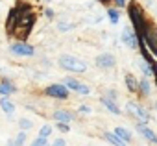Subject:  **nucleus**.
<instances>
[{
	"mask_svg": "<svg viewBox=\"0 0 157 146\" xmlns=\"http://www.w3.org/2000/svg\"><path fill=\"white\" fill-rule=\"evenodd\" d=\"M33 24H35V15L30 13V11H28V13L22 11V15L19 17V22H17V26H15V30H13V33H15L19 39H26V37L30 35Z\"/></svg>",
	"mask_w": 157,
	"mask_h": 146,
	"instance_id": "obj_1",
	"label": "nucleus"
},
{
	"mask_svg": "<svg viewBox=\"0 0 157 146\" xmlns=\"http://www.w3.org/2000/svg\"><path fill=\"white\" fill-rule=\"evenodd\" d=\"M59 67L68 72H85L87 70V63L83 59H78L76 56H68V54L59 56Z\"/></svg>",
	"mask_w": 157,
	"mask_h": 146,
	"instance_id": "obj_2",
	"label": "nucleus"
},
{
	"mask_svg": "<svg viewBox=\"0 0 157 146\" xmlns=\"http://www.w3.org/2000/svg\"><path fill=\"white\" fill-rule=\"evenodd\" d=\"M44 94L50 98H57V100H65L68 98V87L65 83H52L44 89Z\"/></svg>",
	"mask_w": 157,
	"mask_h": 146,
	"instance_id": "obj_3",
	"label": "nucleus"
},
{
	"mask_svg": "<svg viewBox=\"0 0 157 146\" xmlns=\"http://www.w3.org/2000/svg\"><path fill=\"white\" fill-rule=\"evenodd\" d=\"M10 52H11L13 56H19V57H30V56L35 54V48H33L32 44H28V43L19 41V43H13V44L10 46Z\"/></svg>",
	"mask_w": 157,
	"mask_h": 146,
	"instance_id": "obj_4",
	"label": "nucleus"
},
{
	"mask_svg": "<svg viewBox=\"0 0 157 146\" xmlns=\"http://www.w3.org/2000/svg\"><path fill=\"white\" fill-rule=\"evenodd\" d=\"M126 111H128L129 115H133L135 118H139L140 122H148V120H150V113H148L140 104H137V102H128V104H126Z\"/></svg>",
	"mask_w": 157,
	"mask_h": 146,
	"instance_id": "obj_5",
	"label": "nucleus"
},
{
	"mask_svg": "<svg viewBox=\"0 0 157 146\" xmlns=\"http://www.w3.org/2000/svg\"><path fill=\"white\" fill-rule=\"evenodd\" d=\"M129 17H131V22H133V30L137 33H140L142 28H144V17H142V11L137 4L129 6Z\"/></svg>",
	"mask_w": 157,
	"mask_h": 146,
	"instance_id": "obj_6",
	"label": "nucleus"
},
{
	"mask_svg": "<svg viewBox=\"0 0 157 146\" xmlns=\"http://www.w3.org/2000/svg\"><path fill=\"white\" fill-rule=\"evenodd\" d=\"M120 39H122V43L126 44V46H129L131 50H137L140 44H139V35H137V32L133 30V28H124L122 30V35H120Z\"/></svg>",
	"mask_w": 157,
	"mask_h": 146,
	"instance_id": "obj_7",
	"label": "nucleus"
},
{
	"mask_svg": "<svg viewBox=\"0 0 157 146\" xmlns=\"http://www.w3.org/2000/svg\"><path fill=\"white\" fill-rule=\"evenodd\" d=\"M63 83H65V85L68 87V91H76L78 94H85V96H87V94L91 93V89H89L87 85L80 83V82L76 80V78H68V76H67V78L63 80Z\"/></svg>",
	"mask_w": 157,
	"mask_h": 146,
	"instance_id": "obj_8",
	"label": "nucleus"
},
{
	"mask_svg": "<svg viewBox=\"0 0 157 146\" xmlns=\"http://www.w3.org/2000/svg\"><path fill=\"white\" fill-rule=\"evenodd\" d=\"M26 10V6L22 8V6H17V8H13L11 11H10V17H8V22H6V28H8V33H13V30H15V26H17V22H19V17L22 15V11Z\"/></svg>",
	"mask_w": 157,
	"mask_h": 146,
	"instance_id": "obj_9",
	"label": "nucleus"
},
{
	"mask_svg": "<svg viewBox=\"0 0 157 146\" xmlns=\"http://www.w3.org/2000/svg\"><path fill=\"white\" fill-rule=\"evenodd\" d=\"M94 63H96L98 68L107 70V68H113L115 67V57H113V54H100V56H96Z\"/></svg>",
	"mask_w": 157,
	"mask_h": 146,
	"instance_id": "obj_10",
	"label": "nucleus"
},
{
	"mask_svg": "<svg viewBox=\"0 0 157 146\" xmlns=\"http://www.w3.org/2000/svg\"><path fill=\"white\" fill-rule=\"evenodd\" d=\"M137 131L148 140V142H151V144H157V133L153 131V129H150L148 126H146V122H139L137 124Z\"/></svg>",
	"mask_w": 157,
	"mask_h": 146,
	"instance_id": "obj_11",
	"label": "nucleus"
},
{
	"mask_svg": "<svg viewBox=\"0 0 157 146\" xmlns=\"http://www.w3.org/2000/svg\"><path fill=\"white\" fill-rule=\"evenodd\" d=\"M104 139H105L111 146H126V144H128V142H124L115 131H104Z\"/></svg>",
	"mask_w": 157,
	"mask_h": 146,
	"instance_id": "obj_12",
	"label": "nucleus"
},
{
	"mask_svg": "<svg viewBox=\"0 0 157 146\" xmlns=\"http://www.w3.org/2000/svg\"><path fill=\"white\" fill-rule=\"evenodd\" d=\"M13 93H17V89H15V85L10 80H2V82H0V96H10Z\"/></svg>",
	"mask_w": 157,
	"mask_h": 146,
	"instance_id": "obj_13",
	"label": "nucleus"
},
{
	"mask_svg": "<svg viewBox=\"0 0 157 146\" xmlns=\"http://www.w3.org/2000/svg\"><path fill=\"white\" fill-rule=\"evenodd\" d=\"M100 100H102V104L105 106V109H109L113 115H120V107L117 106V100H113V98H109V96H102Z\"/></svg>",
	"mask_w": 157,
	"mask_h": 146,
	"instance_id": "obj_14",
	"label": "nucleus"
},
{
	"mask_svg": "<svg viewBox=\"0 0 157 146\" xmlns=\"http://www.w3.org/2000/svg\"><path fill=\"white\" fill-rule=\"evenodd\" d=\"M0 107H2V111H4L8 117H11V115L15 113V104H13L8 96H2V100H0Z\"/></svg>",
	"mask_w": 157,
	"mask_h": 146,
	"instance_id": "obj_15",
	"label": "nucleus"
},
{
	"mask_svg": "<svg viewBox=\"0 0 157 146\" xmlns=\"http://www.w3.org/2000/svg\"><path fill=\"white\" fill-rule=\"evenodd\" d=\"M52 118H54L56 122H70V120L74 118V115H72V113H68V111H63V109H59V111H54Z\"/></svg>",
	"mask_w": 157,
	"mask_h": 146,
	"instance_id": "obj_16",
	"label": "nucleus"
},
{
	"mask_svg": "<svg viewBox=\"0 0 157 146\" xmlns=\"http://www.w3.org/2000/svg\"><path fill=\"white\" fill-rule=\"evenodd\" d=\"M124 82H126V87H128V91H129V93H139V82L135 80V76H133V74H126Z\"/></svg>",
	"mask_w": 157,
	"mask_h": 146,
	"instance_id": "obj_17",
	"label": "nucleus"
},
{
	"mask_svg": "<svg viewBox=\"0 0 157 146\" xmlns=\"http://www.w3.org/2000/svg\"><path fill=\"white\" fill-rule=\"evenodd\" d=\"M139 94L140 96H150L151 94V83L148 82V78H142L139 82Z\"/></svg>",
	"mask_w": 157,
	"mask_h": 146,
	"instance_id": "obj_18",
	"label": "nucleus"
},
{
	"mask_svg": "<svg viewBox=\"0 0 157 146\" xmlns=\"http://www.w3.org/2000/svg\"><path fill=\"white\" fill-rule=\"evenodd\" d=\"M139 67H140V70H142V74L146 76V78H150V76H153V67H151V63H148L144 57L139 61Z\"/></svg>",
	"mask_w": 157,
	"mask_h": 146,
	"instance_id": "obj_19",
	"label": "nucleus"
},
{
	"mask_svg": "<svg viewBox=\"0 0 157 146\" xmlns=\"http://www.w3.org/2000/svg\"><path fill=\"white\" fill-rule=\"evenodd\" d=\"M115 133H117L124 142H129V140H131V133H129V129L124 128V126H117V128H115Z\"/></svg>",
	"mask_w": 157,
	"mask_h": 146,
	"instance_id": "obj_20",
	"label": "nucleus"
},
{
	"mask_svg": "<svg viewBox=\"0 0 157 146\" xmlns=\"http://www.w3.org/2000/svg\"><path fill=\"white\" fill-rule=\"evenodd\" d=\"M107 19H109L111 24H118V21H120V13H118V10L109 8V10H107Z\"/></svg>",
	"mask_w": 157,
	"mask_h": 146,
	"instance_id": "obj_21",
	"label": "nucleus"
},
{
	"mask_svg": "<svg viewBox=\"0 0 157 146\" xmlns=\"http://www.w3.org/2000/svg\"><path fill=\"white\" fill-rule=\"evenodd\" d=\"M24 142H26V131H24V129H21V133L15 137L13 144H15V146H24Z\"/></svg>",
	"mask_w": 157,
	"mask_h": 146,
	"instance_id": "obj_22",
	"label": "nucleus"
},
{
	"mask_svg": "<svg viewBox=\"0 0 157 146\" xmlns=\"http://www.w3.org/2000/svg\"><path fill=\"white\" fill-rule=\"evenodd\" d=\"M50 135H52V126L44 124V126H43V128L39 129V137H46V139H48Z\"/></svg>",
	"mask_w": 157,
	"mask_h": 146,
	"instance_id": "obj_23",
	"label": "nucleus"
},
{
	"mask_svg": "<svg viewBox=\"0 0 157 146\" xmlns=\"http://www.w3.org/2000/svg\"><path fill=\"white\" fill-rule=\"evenodd\" d=\"M32 126H33V122H32V120H28V118H21V120H19V128H21V129H24V131H26V129H30Z\"/></svg>",
	"mask_w": 157,
	"mask_h": 146,
	"instance_id": "obj_24",
	"label": "nucleus"
},
{
	"mask_svg": "<svg viewBox=\"0 0 157 146\" xmlns=\"http://www.w3.org/2000/svg\"><path fill=\"white\" fill-rule=\"evenodd\" d=\"M32 146H50V144H48L46 137H37V139H33Z\"/></svg>",
	"mask_w": 157,
	"mask_h": 146,
	"instance_id": "obj_25",
	"label": "nucleus"
},
{
	"mask_svg": "<svg viewBox=\"0 0 157 146\" xmlns=\"http://www.w3.org/2000/svg\"><path fill=\"white\" fill-rule=\"evenodd\" d=\"M56 128H57L59 131H63V133H68V131H70L68 122H56Z\"/></svg>",
	"mask_w": 157,
	"mask_h": 146,
	"instance_id": "obj_26",
	"label": "nucleus"
},
{
	"mask_svg": "<svg viewBox=\"0 0 157 146\" xmlns=\"http://www.w3.org/2000/svg\"><path fill=\"white\" fill-rule=\"evenodd\" d=\"M57 28H59V32H70L74 28V24H70V22H59Z\"/></svg>",
	"mask_w": 157,
	"mask_h": 146,
	"instance_id": "obj_27",
	"label": "nucleus"
},
{
	"mask_svg": "<svg viewBox=\"0 0 157 146\" xmlns=\"http://www.w3.org/2000/svg\"><path fill=\"white\" fill-rule=\"evenodd\" d=\"M50 146H67V142H65V139H54V142L50 144Z\"/></svg>",
	"mask_w": 157,
	"mask_h": 146,
	"instance_id": "obj_28",
	"label": "nucleus"
},
{
	"mask_svg": "<svg viewBox=\"0 0 157 146\" xmlns=\"http://www.w3.org/2000/svg\"><path fill=\"white\" fill-rule=\"evenodd\" d=\"M105 96H109V98L117 100V93H115V91H107V94H105Z\"/></svg>",
	"mask_w": 157,
	"mask_h": 146,
	"instance_id": "obj_29",
	"label": "nucleus"
},
{
	"mask_svg": "<svg viewBox=\"0 0 157 146\" xmlns=\"http://www.w3.org/2000/svg\"><path fill=\"white\" fill-rule=\"evenodd\" d=\"M115 4H117L118 8H124V6H126V0H115Z\"/></svg>",
	"mask_w": 157,
	"mask_h": 146,
	"instance_id": "obj_30",
	"label": "nucleus"
},
{
	"mask_svg": "<svg viewBox=\"0 0 157 146\" xmlns=\"http://www.w3.org/2000/svg\"><path fill=\"white\" fill-rule=\"evenodd\" d=\"M44 15H46L48 19H52V17H54V11H52V10H44Z\"/></svg>",
	"mask_w": 157,
	"mask_h": 146,
	"instance_id": "obj_31",
	"label": "nucleus"
},
{
	"mask_svg": "<svg viewBox=\"0 0 157 146\" xmlns=\"http://www.w3.org/2000/svg\"><path fill=\"white\" fill-rule=\"evenodd\" d=\"M80 113H91V109H89L87 106H82V107H80Z\"/></svg>",
	"mask_w": 157,
	"mask_h": 146,
	"instance_id": "obj_32",
	"label": "nucleus"
},
{
	"mask_svg": "<svg viewBox=\"0 0 157 146\" xmlns=\"http://www.w3.org/2000/svg\"><path fill=\"white\" fill-rule=\"evenodd\" d=\"M151 67H153V76H155V80H157V63L153 61V65H151Z\"/></svg>",
	"mask_w": 157,
	"mask_h": 146,
	"instance_id": "obj_33",
	"label": "nucleus"
},
{
	"mask_svg": "<svg viewBox=\"0 0 157 146\" xmlns=\"http://www.w3.org/2000/svg\"><path fill=\"white\" fill-rule=\"evenodd\" d=\"M8 146H15V144H13V140H8Z\"/></svg>",
	"mask_w": 157,
	"mask_h": 146,
	"instance_id": "obj_34",
	"label": "nucleus"
},
{
	"mask_svg": "<svg viewBox=\"0 0 157 146\" xmlns=\"http://www.w3.org/2000/svg\"><path fill=\"white\" fill-rule=\"evenodd\" d=\"M98 2H102V4H105V2H107V0H98Z\"/></svg>",
	"mask_w": 157,
	"mask_h": 146,
	"instance_id": "obj_35",
	"label": "nucleus"
},
{
	"mask_svg": "<svg viewBox=\"0 0 157 146\" xmlns=\"http://www.w3.org/2000/svg\"><path fill=\"white\" fill-rule=\"evenodd\" d=\"M44 2H48V0H44Z\"/></svg>",
	"mask_w": 157,
	"mask_h": 146,
	"instance_id": "obj_36",
	"label": "nucleus"
}]
</instances>
